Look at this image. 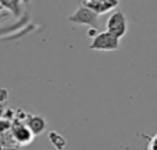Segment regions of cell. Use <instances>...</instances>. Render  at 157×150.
I'll list each match as a JSON object with an SVG mask.
<instances>
[{
    "label": "cell",
    "mask_w": 157,
    "mask_h": 150,
    "mask_svg": "<svg viewBox=\"0 0 157 150\" xmlns=\"http://www.w3.org/2000/svg\"><path fill=\"white\" fill-rule=\"evenodd\" d=\"M98 16L100 14H97L94 10L82 4L72 16H69V21L75 24H80V25H88V27H91V28H97Z\"/></svg>",
    "instance_id": "6da1fadb"
},
{
    "label": "cell",
    "mask_w": 157,
    "mask_h": 150,
    "mask_svg": "<svg viewBox=\"0 0 157 150\" xmlns=\"http://www.w3.org/2000/svg\"><path fill=\"white\" fill-rule=\"evenodd\" d=\"M10 133H11L13 140L20 146H27L34 140V133L29 131V128L25 125V122L20 121L17 118H14L11 121Z\"/></svg>",
    "instance_id": "7a4b0ae2"
},
{
    "label": "cell",
    "mask_w": 157,
    "mask_h": 150,
    "mask_svg": "<svg viewBox=\"0 0 157 150\" xmlns=\"http://www.w3.org/2000/svg\"><path fill=\"white\" fill-rule=\"evenodd\" d=\"M118 48H119V38L108 31L95 34V37H93V42L90 44V49L93 51H117Z\"/></svg>",
    "instance_id": "3957f363"
},
{
    "label": "cell",
    "mask_w": 157,
    "mask_h": 150,
    "mask_svg": "<svg viewBox=\"0 0 157 150\" xmlns=\"http://www.w3.org/2000/svg\"><path fill=\"white\" fill-rule=\"evenodd\" d=\"M105 27H107L108 33H111L117 38H122L128 31V21H126V17H125L124 11L118 10V11L112 13L111 16L108 17Z\"/></svg>",
    "instance_id": "277c9868"
},
{
    "label": "cell",
    "mask_w": 157,
    "mask_h": 150,
    "mask_svg": "<svg viewBox=\"0 0 157 150\" xmlns=\"http://www.w3.org/2000/svg\"><path fill=\"white\" fill-rule=\"evenodd\" d=\"M83 4L90 7L91 10H94L97 14H104L118 6V0H95V2H86V0H83Z\"/></svg>",
    "instance_id": "5b68a950"
},
{
    "label": "cell",
    "mask_w": 157,
    "mask_h": 150,
    "mask_svg": "<svg viewBox=\"0 0 157 150\" xmlns=\"http://www.w3.org/2000/svg\"><path fill=\"white\" fill-rule=\"evenodd\" d=\"M25 125L29 128V131L34 133V136L41 135L46 128V121L42 115H27L25 118Z\"/></svg>",
    "instance_id": "8992f818"
},
{
    "label": "cell",
    "mask_w": 157,
    "mask_h": 150,
    "mask_svg": "<svg viewBox=\"0 0 157 150\" xmlns=\"http://www.w3.org/2000/svg\"><path fill=\"white\" fill-rule=\"evenodd\" d=\"M48 139H49V142L52 143V146L56 147V149H63V147L66 146L65 137L59 133V132H56V131H49Z\"/></svg>",
    "instance_id": "52a82bcc"
},
{
    "label": "cell",
    "mask_w": 157,
    "mask_h": 150,
    "mask_svg": "<svg viewBox=\"0 0 157 150\" xmlns=\"http://www.w3.org/2000/svg\"><path fill=\"white\" fill-rule=\"evenodd\" d=\"M11 128V121L4 117H0V133H6Z\"/></svg>",
    "instance_id": "ba28073f"
},
{
    "label": "cell",
    "mask_w": 157,
    "mask_h": 150,
    "mask_svg": "<svg viewBox=\"0 0 157 150\" xmlns=\"http://www.w3.org/2000/svg\"><path fill=\"white\" fill-rule=\"evenodd\" d=\"M156 139H157V135H154V136L151 137L150 146H149V149H150V150H156Z\"/></svg>",
    "instance_id": "9c48e42d"
},
{
    "label": "cell",
    "mask_w": 157,
    "mask_h": 150,
    "mask_svg": "<svg viewBox=\"0 0 157 150\" xmlns=\"http://www.w3.org/2000/svg\"><path fill=\"white\" fill-rule=\"evenodd\" d=\"M95 34H97V28H91V29H88L87 35L88 37H95Z\"/></svg>",
    "instance_id": "30bf717a"
},
{
    "label": "cell",
    "mask_w": 157,
    "mask_h": 150,
    "mask_svg": "<svg viewBox=\"0 0 157 150\" xmlns=\"http://www.w3.org/2000/svg\"><path fill=\"white\" fill-rule=\"evenodd\" d=\"M2 115H3V111H2V108H0V117H2Z\"/></svg>",
    "instance_id": "8fae6325"
},
{
    "label": "cell",
    "mask_w": 157,
    "mask_h": 150,
    "mask_svg": "<svg viewBox=\"0 0 157 150\" xmlns=\"http://www.w3.org/2000/svg\"><path fill=\"white\" fill-rule=\"evenodd\" d=\"M2 147H3V146H2V143H0V149H2Z\"/></svg>",
    "instance_id": "7c38bea8"
}]
</instances>
